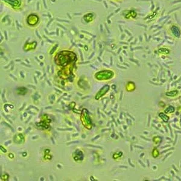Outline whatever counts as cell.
<instances>
[{"label": "cell", "instance_id": "cell-1", "mask_svg": "<svg viewBox=\"0 0 181 181\" xmlns=\"http://www.w3.org/2000/svg\"><path fill=\"white\" fill-rule=\"evenodd\" d=\"M167 32L175 38L179 39L181 37V29L177 24H171L167 29Z\"/></svg>", "mask_w": 181, "mask_h": 181}, {"label": "cell", "instance_id": "cell-2", "mask_svg": "<svg viewBox=\"0 0 181 181\" xmlns=\"http://www.w3.org/2000/svg\"><path fill=\"white\" fill-rule=\"evenodd\" d=\"M138 16V13L135 10H129L127 12V13L125 14V18L128 19H135Z\"/></svg>", "mask_w": 181, "mask_h": 181}, {"label": "cell", "instance_id": "cell-3", "mask_svg": "<svg viewBox=\"0 0 181 181\" xmlns=\"http://www.w3.org/2000/svg\"><path fill=\"white\" fill-rule=\"evenodd\" d=\"M158 52L159 54L165 55V56H167V55L170 54V50L167 48L161 47L158 49Z\"/></svg>", "mask_w": 181, "mask_h": 181}, {"label": "cell", "instance_id": "cell-4", "mask_svg": "<svg viewBox=\"0 0 181 181\" xmlns=\"http://www.w3.org/2000/svg\"><path fill=\"white\" fill-rule=\"evenodd\" d=\"M159 116L164 123H167V122H168L169 120H170L169 116L167 115V114L164 113V112H161V113H159Z\"/></svg>", "mask_w": 181, "mask_h": 181}, {"label": "cell", "instance_id": "cell-5", "mask_svg": "<svg viewBox=\"0 0 181 181\" xmlns=\"http://www.w3.org/2000/svg\"><path fill=\"white\" fill-rule=\"evenodd\" d=\"M179 94V91L178 90H172L170 91H168L165 93V95L169 97H175L176 96H178Z\"/></svg>", "mask_w": 181, "mask_h": 181}, {"label": "cell", "instance_id": "cell-6", "mask_svg": "<svg viewBox=\"0 0 181 181\" xmlns=\"http://www.w3.org/2000/svg\"><path fill=\"white\" fill-rule=\"evenodd\" d=\"M175 107L173 106H169L167 107V108L164 110V113L168 114L173 113V112H175Z\"/></svg>", "mask_w": 181, "mask_h": 181}, {"label": "cell", "instance_id": "cell-7", "mask_svg": "<svg viewBox=\"0 0 181 181\" xmlns=\"http://www.w3.org/2000/svg\"><path fill=\"white\" fill-rule=\"evenodd\" d=\"M151 155H152V156L154 158H158V157L159 156V150H158V148H155L152 150V152H151Z\"/></svg>", "mask_w": 181, "mask_h": 181}, {"label": "cell", "instance_id": "cell-8", "mask_svg": "<svg viewBox=\"0 0 181 181\" xmlns=\"http://www.w3.org/2000/svg\"><path fill=\"white\" fill-rule=\"evenodd\" d=\"M162 141V138H161L160 137V136H155V137H153V142L154 143V144H160L161 142Z\"/></svg>", "mask_w": 181, "mask_h": 181}, {"label": "cell", "instance_id": "cell-9", "mask_svg": "<svg viewBox=\"0 0 181 181\" xmlns=\"http://www.w3.org/2000/svg\"><path fill=\"white\" fill-rule=\"evenodd\" d=\"M113 1H120V0H113Z\"/></svg>", "mask_w": 181, "mask_h": 181}]
</instances>
